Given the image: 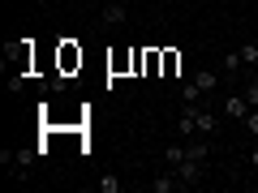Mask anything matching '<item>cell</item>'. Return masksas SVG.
Masks as SVG:
<instances>
[{
	"mask_svg": "<svg viewBox=\"0 0 258 193\" xmlns=\"http://www.w3.org/2000/svg\"><path fill=\"white\" fill-rule=\"evenodd\" d=\"M176 172H181L185 184H203L207 180V159H185V163H176Z\"/></svg>",
	"mask_w": 258,
	"mask_h": 193,
	"instance_id": "1",
	"label": "cell"
},
{
	"mask_svg": "<svg viewBox=\"0 0 258 193\" xmlns=\"http://www.w3.org/2000/svg\"><path fill=\"white\" fill-rule=\"evenodd\" d=\"M181 172H176V167H168V172H159V176H151V184H147V189L151 193H172V189H181Z\"/></svg>",
	"mask_w": 258,
	"mask_h": 193,
	"instance_id": "2",
	"label": "cell"
},
{
	"mask_svg": "<svg viewBox=\"0 0 258 193\" xmlns=\"http://www.w3.org/2000/svg\"><path fill=\"white\" fill-rule=\"evenodd\" d=\"M220 112H224L228 120H245V116H249V99H245V94H228Z\"/></svg>",
	"mask_w": 258,
	"mask_h": 193,
	"instance_id": "3",
	"label": "cell"
},
{
	"mask_svg": "<svg viewBox=\"0 0 258 193\" xmlns=\"http://www.w3.org/2000/svg\"><path fill=\"white\" fill-rule=\"evenodd\" d=\"M203 86H198V82H194V77H189V82H181V103H185V108H203Z\"/></svg>",
	"mask_w": 258,
	"mask_h": 193,
	"instance_id": "4",
	"label": "cell"
},
{
	"mask_svg": "<svg viewBox=\"0 0 258 193\" xmlns=\"http://www.w3.org/2000/svg\"><path fill=\"white\" fill-rule=\"evenodd\" d=\"M0 163H18V167H30V163H35V150H0Z\"/></svg>",
	"mask_w": 258,
	"mask_h": 193,
	"instance_id": "5",
	"label": "cell"
},
{
	"mask_svg": "<svg viewBox=\"0 0 258 193\" xmlns=\"http://www.w3.org/2000/svg\"><path fill=\"white\" fill-rule=\"evenodd\" d=\"M194 120H198V133H215V129H220V116H215V112H207V108L194 112Z\"/></svg>",
	"mask_w": 258,
	"mask_h": 193,
	"instance_id": "6",
	"label": "cell"
},
{
	"mask_svg": "<svg viewBox=\"0 0 258 193\" xmlns=\"http://www.w3.org/2000/svg\"><path fill=\"white\" fill-rule=\"evenodd\" d=\"M125 18H129V9H125V5H108V9L99 13V22H103V26H120Z\"/></svg>",
	"mask_w": 258,
	"mask_h": 193,
	"instance_id": "7",
	"label": "cell"
},
{
	"mask_svg": "<svg viewBox=\"0 0 258 193\" xmlns=\"http://www.w3.org/2000/svg\"><path fill=\"white\" fill-rule=\"evenodd\" d=\"M241 64H245V60H241V47H237V52H228V56H224V77L241 73Z\"/></svg>",
	"mask_w": 258,
	"mask_h": 193,
	"instance_id": "8",
	"label": "cell"
},
{
	"mask_svg": "<svg viewBox=\"0 0 258 193\" xmlns=\"http://www.w3.org/2000/svg\"><path fill=\"white\" fill-rule=\"evenodd\" d=\"M194 82L203 86V90H207V94H211V90H215V82H220V77H215V73H211V69H198V73H194Z\"/></svg>",
	"mask_w": 258,
	"mask_h": 193,
	"instance_id": "9",
	"label": "cell"
},
{
	"mask_svg": "<svg viewBox=\"0 0 258 193\" xmlns=\"http://www.w3.org/2000/svg\"><path fill=\"white\" fill-rule=\"evenodd\" d=\"M241 94L249 99V108H258V73H254V69H249V82H245V90H241Z\"/></svg>",
	"mask_w": 258,
	"mask_h": 193,
	"instance_id": "10",
	"label": "cell"
},
{
	"mask_svg": "<svg viewBox=\"0 0 258 193\" xmlns=\"http://www.w3.org/2000/svg\"><path fill=\"white\" fill-rule=\"evenodd\" d=\"M95 189H99V193H120V180H116V176H99Z\"/></svg>",
	"mask_w": 258,
	"mask_h": 193,
	"instance_id": "11",
	"label": "cell"
},
{
	"mask_svg": "<svg viewBox=\"0 0 258 193\" xmlns=\"http://www.w3.org/2000/svg\"><path fill=\"white\" fill-rule=\"evenodd\" d=\"M241 60H245L249 69H258V43H241Z\"/></svg>",
	"mask_w": 258,
	"mask_h": 193,
	"instance_id": "12",
	"label": "cell"
},
{
	"mask_svg": "<svg viewBox=\"0 0 258 193\" xmlns=\"http://www.w3.org/2000/svg\"><path fill=\"white\" fill-rule=\"evenodd\" d=\"M241 125H245V129H249V138H254V142H258V108H249V116H245V120H241Z\"/></svg>",
	"mask_w": 258,
	"mask_h": 193,
	"instance_id": "13",
	"label": "cell"
},
{
	"mask_svg": "<svg viewBox=\"0 0 258 193\" xmlns=\"http://www.w3.org/2000/svg\"><path fill=\"white\" fill-rule=\"evenodd\" d=\"M249 163H254V167H258V146H249Z\"/></svg>",
	"mask_w": 258,
	"mask_h": 193,
	"instance_id": "14",
	"label": "cell"
}]
</instances>
